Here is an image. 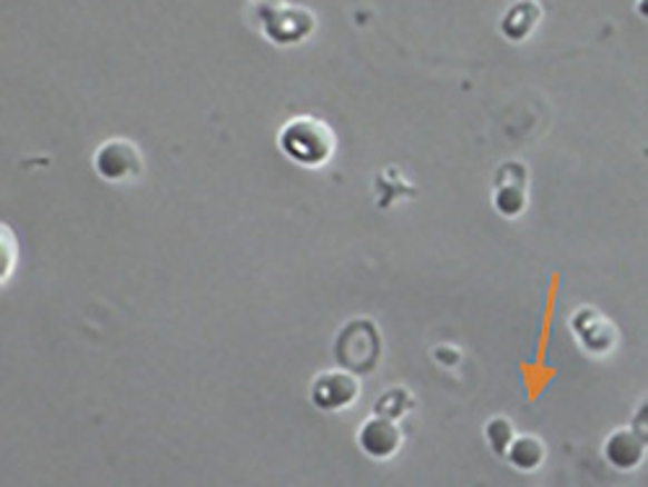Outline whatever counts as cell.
Returning <instances> with one entry per match:
<instances>
[{
    "mask_svg": "<svg viewBox=\"0 0 648 487\" xmlns=\"http://www.w3.org/2000/svg\"><path fill=\"white\" fill-rule=\"evenodd\" d=\"M278 143L291 161L310 169H320L335 151V136L317 117H296L283 125Z\"/></svg>",
    "mask_w": 648,
    "mask_h": 487,
    "instance_id": "6da1fadb",
    "label": "cell"
},
{
    "mask_svg": "<svg viewBox=\"0 0 648 487\" xmlns=\"http://www.w3.org/2000/svg\"><path fill=\"white\" fill-rule=\"evenodd\" d=\"M94 167H97L101 179L122 185L144 171V156L130 140H107L94 156Z\"/></svg>",
    "mask_w": 648,
    "mask_h": 487,
    "instance_id": "7a4b0ae2",
    "label": "cell"
},
{
    "mask_svg": "<svg viewBox=\"0 0 648 487\" xmlns=\"http://www.w3.org/2000/svg\"><path fill=\"white\" fill-rule=\"evenodd\" d=\"M355 350H361L363 358V368L371 371L379 360V350H382V342H379V335L371 321H351L343 332H340L337 342H335V358L343 364L347 371L353 368L355 360ZM353 374V371H351Z\"/></svg>",
    "mask_w": 648,
    "mask_h": 487,
    "instance_id": "3957f363",
    "label": "cell"
},
{
    "mask_svg": "<svg viewBox=\"0 0 648 487\" xmlns=\"http://www.w3.org/2000/svg\"><path fill=\"white\" fill-rule=\"evenodd\" d=\"M361 395V384L351 371H330L322 374L312 384V402L324 413L343 410Z\"/></svg>",
    "mask_w": 648,
    "mask_h": 487,
    "instance_id": "277c9868",
    "label": "cell"
},
{
    "mask_svg": "<svg viewBox=\"0 0 648 487\" xmlns=\"http://www.w3.org/2000/svg\"><path fill=\"white\" fill-rule=\"evenodd\" d=\"M359 444L371 459H390L402 446V434L392 423V418L376 415V418H371L361 426Z\"/></svg>",
    "mask_w": 648,
    "mask_h": 487,
    "instance_id": "5b68a950",
    "label": "cell"
},
{
    "mask_svg": "<svg viewBox=\"0 0 648 487\" xmlns=\"http://www.w3.org/2000/svg\"><path fill=\"white\" fill-rule=\"evenodd\" d=\"M646 441L636 434L634 428H622L615 430V434L607 438L605 444V459L610 461L612 467H618L626 473V469H636L644 461Z\"/></svg>",
    "mask_w": 648,
    "mask_h": 487,
    "instance_id": "8992f818",
    "label": "cell"
},
{
    "mask_svg": "<svg viewBox=\"0 0 648 487\" xmlns=\"http://www.w3.org/2000/svg\"><path fill=\"white\" fill-rule=\"evenodd\" d=\"M298 16H304V11H296V8H286V16H283V19L275 11L267 13L265 16V34L281 44L296 42V39H302L306 31L312 29V16L304 21H298Z\"/></svg>",
    "mask_w": 648,
    "mask_h": 487,
    "instance_id": "52a82bcc",
    "label": "cell"
},
{
    "mask_svg": "<svg viewBox=\"0 0 648 487\" xmlns=\"http://www.w3.org/2000/svg\"><path fill=\"white\" fill-rule=\"evenodd\" d=\"M573 329L589 350L602 352L605 348H610V345H607V337H612V327L610 321H605L595 309H581L576 314Z\"/></svg>",
    "mask_w": 648,
    "mask_h": 487,
    "instance_id": "ba28073f",
    "label": "cell"
},
{
    "mask_svg": "<svg viewBox=\"0 0 648 487\" xmlns=\"http://www.w3.org/2000/svg\"><path fill=\"white\" fill-rule=\"evenodd\" d=\"M505 457H509V461L517 469L532 473V469H537L544 461V446L540 438H534V436H519L511 441Z\"/></svg>",
    "mask_w": 648,
    "mask_h": 487,
    "instance_id": "9c48e42d",
    "label": "cell"
},
{
    "mask_svg": "<svg viewBox=\"0 0 648 487\" xmlns=\"http://www.w3.org/2000/svg\"><path fill=\"white\" fill-rule=\"evenodd\" d=\"M527 206V190L521 182H505V185H498L495 190V210L501 216H519L521 210Z\"/></svg>",
    "mask_w": 648,
    "mask_h": 487,
    "instance_id": "30bf717a",
    "label": "cell"
},
{
    "mask_svg": "<svg viewBox=\"0 0 648 487\" xmlns=\"http://www.w3.org/2000/svg\"><path fill=\"white\" fill-rule=\"evenodd\" d=\"M485 436H488L490 449H493L495 454H501V457H505V451H509L511 441H513V438H517V436H513L511 423L505 420V418L490 420L488 428H485Z\"/></svg>",
    "mask_w": 648,
    "mask_h": 487,
    "instance_id": "8fae6325",
    "label": "cell"
},
{
    "mask_svg": "<svg viewBox=\"0 0 648 487\" xmlns=\"http://www.w3.org/2000/svg\"><path fill=\"white\" fill-rule=\"evenodd\" d=\"M638 13H641L644 19H648V0H638Z\"/></svg>",
    "mask_w": 648,
    "mask_h": 487,
    "instance_id": "7c38bea8",
    "label": "cell"
}]
</instances>
